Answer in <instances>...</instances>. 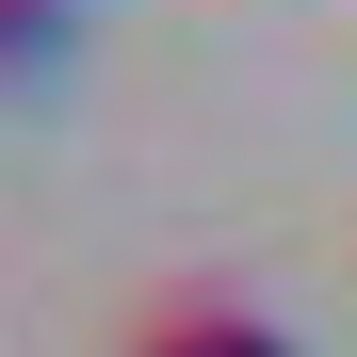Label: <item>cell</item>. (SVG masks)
<instances>
[{"label":"cell","mask_w":357,"mask_h":357,"mask_svg":"<svg viewBox=\"0 0 357 357\" xmlns=\"http://www.w3.org/2000/svg\"><path fill=\"white\" fill-rule=\"evenodd\" d=\"M114 357H292V325H260L244 292H146L114 325Z\"/></svg>","instance_id":"1"},{"label":"cell","mask_w":357,"mask_h":357,"mask_svg":"<svg viewBox=\"0 0 357 357\" xmlns=\"http://www.w3.org/2000/svg\"><path fill=\"white\" fill-rule=\"evenodd\" d=\"M33 66H66V0H0V82H33Z\"/></svg>","instance_id":"2"}]
</instances>
